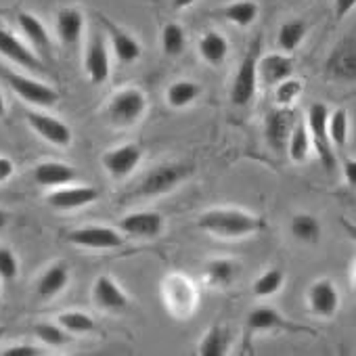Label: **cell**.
Returning <instances> with one entry per match:
<instances>
[{
  "mask_svg": "<svg viewBox=\"0 0 356 356\" xmlns=\"http://www.w3.org/2000/svg\"><path fill=\"white\" fill-rule=\"evenodd\" d=\"M200 227L220 237H243L260 231L262 220L235 210H212L200 218Z\"/></svg>",
  "mask_w": 356,
  "mask_h": 356,
  "instance_id": "6da1fadb",
  "label": "cell"
},
{
  "mask_svg": "<svg viewBox=\"0 0 356 356\" xmlns=\"http://www.w3.org/2000/svg\"><path fill=\"white\" fill-rule=\"evenodd\" d=\"M260 49L262 42L260 38H256L245 55V59L241 61L237 76L233 80V90H231V101L239 107L248 105L254 99L256 92V82H258V57H260Z\"/></svg>",
  "mask_w": 356,
  "mask_h": 356,
  "instance_id": "7a4b0ae2",
  "label": "cell"
},
{
  "mask_svg": "<svg viewBox=\"0 0 356 356\" xmlns=\"http://www.w3.org/2000/svg\"><path fill=\"white\" fill-rule=\"evenodd\" d=\"M5 80L11 86V90L22 97L24 101H28L30 105H38V107H51L57 103L59 95L53 86L42 84L38 80H32L28 76L22 74H13V72H5Z\"/></svg>",
  "mask_w": 356,
  "mask_h": 356,
  "instance_id": "3957f363",
  "label": "cell"
},
{
  "mask_svg": "<svg viewBox=\"0 0 356 356\" xmlns=\"http://www.w3.org/2000/svg\"><path fill=\"white\" fill-rule=\"evenodd\" d=\"M327 118H329V109L323 103H314L308 111V126H310V140H314V147L318 151L321 163L325 165V170H333L335 168V159H333V151H331V140H329V132H327Z\"/></svg>",
  "mask_w": 356,
  "mask_h": 356,
  "instance_id": "277c9868",
  "label": "cell"
},
{
  "mask_svg": "<svg viewBox=\"0 0 356 356\" xmlns=\"http://www.w3.org/2000/svg\"><path fill=\"white\" fill-rule=\"evenodd\" d=\"M191 172L189 165H159L155 170H151L145 178L143 183L138 185V193L140 195H161V193H168L170 189H174L178 183L183 181V178Z\"/></svg>",
  "mask_w": 356,
  "mask_h": 356,
  "instance_id": "5b68a950",
  "label": "cell"
},
{
  "mask_svg": "<svg viewBox=\"0 0 356 356\" xmlns=\"http://www.w3.org/2000/svg\"><path fill=\"white\" fill-rule=\"evenodd\" d=\"M145 105H147V101H145L143 92H138L136 88H128L111 99L107 113L115 126H130L143 115Z\"/></svg>",
  "mask_w": 356,
  "mask_h": 356,
  "instance_id": "8992f818",
  "label": "cell"
},
{
  "mask_svg": "<svg viewBox=\"0 0 356 356\" xmlns=\"http://www.w3.org/2000/svg\"><path fill=\"white\" fill-rule=\"evenodd\" d=\"M0 55L17 63L24 70L44 72V63L40 61V57H36V53L28 44H24L15 34H11L5 28H0Z\"/></svg>",
  "mask_w": 356,
  "mask_h": 356,
  "instance_id": "52a82bcc",
  "label": "cell"
},
{
  "mask_svg": "<svg viewBox=\"0 0 356 356\" xmlns=\"http://www.w3.org/2000/svg\"><path fill=\"white\" fill-rule=\"evenodd\" d=\"M26 118H28L30 128L36 134H40L44 140H49L51 145L67 147L72 143V130L61 120H57L49 113H40V111H28Z\"/></svg>",
  "mask_w": 356,
  "mask_h": 356,
  "instance_id": "ba28073f",
  "label": "cell"
},
{
  "mask_svg": "<svg viewBox=\"0 0 356 356\" xmlns=\"http://www.w3.org/2000/svg\"><path fill=\"white\" fill-rule=\"evenodd\" d=\"M67 239L76 245L82 248H92V250H111V248H120L122 245V235L113 229H105V227H84V229H76L67 235Z\"/></svg>",
  "mask_w": 356,
  "mask_h": 356,
  "instance_id": "9c48e42d",
  "label": "cell"
},
{
  "mask_svg": "<svg viewBox=\"0 0 356 356\" xmlns=\"http://www.w3.org/2000/svg\"><path fill=\"white\" fill-rule=\"evenodd\" d=\"M99 197V191L92 187H61L47 195V204L57 210H76L92 204Z\"/></svg>",
  "mask_w": 356,
  "mask_h": 356,
  "instance_id": "30bf717a",
  "label": "cell"
},
{
  "mask_svg": "<svg viewBox=\"0 0 356 356\" xmlns=\"http://www.w3.org/2000/svg\"><path fill=\"white\" fill-rule=\"evenodd\" d=\"M138 161H140V149L136 145H124L103 155V165L113 178L128 176L138 165Z\"/></svg>",
  "mask_w": 356,
  "mask_h": 356,
  "instance_id": "8fae6325",
  "label": "cell"
},
{
  "mask_svg": "<svg viewBox=\"0 0 356 356\" xmlns=\"http://www.w3.org/2000/svg\"><path fill=\"white\" fill-rule=\"evenodd\" d=\"M84 67L88 72V78L95 84H103L109 78V55L105 49V42L101 34H95L84 57Z\"/></svg>",
  "mask_w": 356,
  "mask_h": 356,
  "instance_id": "7c38bea8",
  "label": "cell"
},
{
  "mask_svg": "<svg viewBox=\"0 0 356 356\" xmlns=\"http://www.w3.org/2000/svg\"><path fill=\"white\" fill-rule=\"evenodd\" d=\"M34 181L42 187H63L76 181V170L59 161H42L34 168Z\"/></svg>",
  "mask_w": 356,
  "mask_h": 356,
  "instance_id": "4fadbf2b",
  "label": "cell"
},
{
  "mask_svg": "<svg viewBox=\"0 0 356 356\" xmlns=\"http://www.w3.org/2000/svg\"><path fill=\"white\" fill-rule=\"evenodd\" d=\"M293 113L289 109H275L270 111L268 120H266V140L270 145V149L275 151H283L287 145V138L291 134L293 128Z\"/></svg>",
  "mask_w": 356,
  "mask_h": 356,
  "instance_id": "5bb4252c",
  "label": "cell"
},
{
  "mask_svg": "<svg viewBox=\"0 0 356 356\" xmlns=\"http://www.w3.org/2000/svg\"><path fill=\"white\" fill-rule=\"evenodd\" d=\"M308 298H310V306L316 314L321 316H331L335 314L337 310V304H339V296H337V289L333 287L331 281L327 279H321L316 281L310 291H308Z\"/></svg>",
  "mask_w": 356,
  "mask_h": 356,
  "instance_id": "9a60e30c",
  "label": "cell"
},
{
  "mask_svg": "<svg viewBox=\"0 0 356 356\" xmlns=\"http://www.w3.org/2000/svg\"><path fill=\"white\" fill-rule=\"evenodd\" d=\"M161 216L155 212H136L122 218L120 227L124 233L134 237H155L161 231Z\"/></svg>",
  "mask_w": 356,
  "mask_h": 356,
  "instance_id": "2e32d148",
  "label": "cell"
},
{
  "mask_svg": "<svg viewBox=\"0 0 356 356\" xmlns=\"http://www.w3.org/2000/svg\"><path fill=\"white\" fill-rule=\"evenodd\" d=\"M55 24H57L59 38L65 44H76L82 38V32H84V15L78 9H74V7L61 9L57 13V17H55Z\"/></svg>",
  "mask_w": 356,
  "mask_h": 356,
  "instance_id": "e0dca14e",
  "label": "cell"
},
{
  "mask_svg": "<svg viewBox=\"0 0 356 356\" xmlns=\"http://www.w3.org/2000/svg\"><path fill=\"white\" fill-rule=\"evenodd\" d=\"M17 24H19L22 32L26 34V38L36 47L38 53H42V55H49L51 53V36H49L44 24L36 15L24 11V13L17 15Z\"/></svg>",
  "mask_w": 356,
  "mask_h": 356,
  "instance_id": "ac0fdd59",
  "label": "cell"
},
{
  "mask_svg": "<svg viewBox=\"0 0 356 356\" xmlns=\"http://www.w3.org/2000/svg\"><path fill=\"white\" fill-rule=\"evenodd\" d=\"M103 24H105V28H107L109 34H111V44H113L115 57H118L122 63H132V61H136V59L140 57V44H138L130 34H126L124 30L115 28L109 19H103Z\"/></svg>",
  "mask_w": 356,
  "mask_h": 356,
  "instance_id": "d6986e66",
  "label": "cell"
},
{
  "mask_svg": "<svg viewBox=\"0 0 356 356\" xmlns=\"http://www.w3.org/2000/svg\"><path fill=\"white\" fill-rule=\"evenodd\" d=\"M258 74L262 76L264 84H279L293 74V63L283 55H268L260 61Z\"/></svg>",
  "mask_w": 356,
  "mask_h": 356,
  "instance_id": "ffe728a7",
  "label": "cell"
},
{
  "mask_svg": "<svg viewBox=\"0 0 356 356\" xmlns=\"http://www.w3.org/2000/svg\"><path fill=\"white\" fill-rule=\"evenodd\" d=\"M95 298L107 310H124L128 306L126 296L122 293V289L109 277H99L97 279V283H95Z\"/></svg>",
  "mask_w": 356,
  "mask_h": 356,
  "instance_id": "44dd1931",
  "label": "cell"
},
{
  "mask_svg": "<svg viewBox=\"0 0 356 356\" xmlns=\"http://www.w3.org/2000/svg\"><path fill=\"white\" fill-rule=\"evenodd\" d=\"M70 281V273L65 264H53L51 268L44 270V275L38 281V296L40 298H53L65 289Z\"/></svg>",
  "mask_w": 356,
  "mask_h": 356,
  "instance_id": "7402d4cb",
  "label": "cell"
},
{
  "mask_svg": "<svg viewBox=\"0 0 356 356\" xmlns=\"http://www.w3.org/2000/svg\"><path fill=\"white\" fill-rule=\"evenodd\" d=\"M341 53H335L329 61V70L333 72V76L337 78H346V80H354V40L352 36L346 38V42L339 47Z\"/></svg>",
  "mask_w": 356,
  "mask_h": 356,
  "instance_id": "603a6c76",
  "label": "cell"
},
{
  "mask_svg": "<svg viewBox=\"0 0 356 356\" xmlns=\"http://www.w3.org/2000/svg\"><path fill=\"white\" fill-rule=\"evenodd\" d=\"M200 53H202V57H204L208 63L218 65V63L225 61V57H227V53H229V42H227V38H225L222 34H218V32H208V34H204L202 40H200Z\"/></svg>",
  "mask_w": 356,
  "mask_h": 356,
  "instance_id": "cb8c5ba5",
  "label": "cell"
},
{
  "mask_svg": "<svg viewBox=\"0 0 356 356\" xmlns=\"http://www.w3.org/2000/svg\"><path fill=\"white\" fill-rule=\"evenodd\" d=\"M248 325L250 329H256V331H266V329H289L291 323H287L279 312H275L273 308L268 306H260L256 308L250 316H248Z\"/></svg>",
  "mask_w": 356,
  "mask_h": 356,
  "instance_id": "d4e9b609",
  "label": "cell"
},
{
  "mask_svg": "<svg viewBox=\"0 0 356 356\" xmlns=\"http://www.w3.org/2000/svg\"><path fill=\"white\" fill-rule=\"evenodd\" d=\"M291 235L298 241L304 243H316V239L321 237V225L314 216L308 214H298L291 220Z\"/></svg>",
  "mask_w": 356,
  "mask_h": 356,
  "instance_id": "484cf974",
  "label": "cell"
},
{
  "mask_svg": "<svg viewBox=\"0 0 356 356\" xmlns=\"http://www.w3.org/2000/svg\"><path fill=\"white\" fill-rule=\"evenodd\" d=\"M222 15L235 26H250L258 17V5L254 0H237L222 11Z\"/></svg>",
  "mask_w": 356,
  "mask_h": 356,
  "instance_id": "4316f807",
  "label": "cell"
},
{
  "mask_svg": "<svg viewBox=\"0 0 356 356\" xmlns=\"http://www.w3.org/2000/svg\"><path fill=\"white\" fill-rule=\"evenodd\" d=\"M306 30L308 28H306V24L302 19H291V22L283 24L281 30H279V44H281V49L287 51V53L296 51L300 47V42L304 40Z\"/></svg>",
  "mask_w": 356,
  "mask_h": 356,
  "instance_id": "83f0119b",
  "label": "cell"
},
{
  "mask_svg": "<svg viewBox=\"0 0 356 356\" xmlns=\"http://www.w3.org/2000/svg\"><path fill=\"white\" fill-rule=\"evenodd\" d=\"M200 95V86L195 82H174L170 88H168V103L172 107H185L189 105L191 101H195Z\"/></svg>",
  "mask_w": 356,
  "mask_h": 356,
  "instance_id": "f1b7e54d",
  "label": "cell"
},
{
  "mask_svg": "<svg viewBox=\"0 0 356 356\" xmlns=\"http://www.w3.org/2000/svg\"><path fill=\"white\" fill-rule=\"evenodd\" d=\"M34 335H36L42 343L53 346V348H57V346H65V343L70 341V335H67V331H65L61 325L47 323V321H42V323L34 325Z\"/></svg>",
  "mask_w": 356,
  "mask_h": 356,
  "instance_id": "f546056e",
  "label": "cell"
},
{
  "mask_svg": "<svg viewBox=\"0 0 356 356\" xmlns=\"http://www.w3.org/2000/svg\"><path fill=\"white\" fill-rule=\"evenodd\" d=\"M161 47L163 53L170 57H178L185 51V32L178 24H168L161 32Z\"/></svg>",
  "mask_w": 356,
  "mask_h": 356,
  "instance_id": "4dcf8cb0",
  "label": "cell"
},
{
  "mask_svg": "<svg viewBox=\"0 0 356 356\" xmlns=\"http://www.w3.org/2000/svg\"><path fill=\"white\" fill-rule=\"evenodd\" d=\"M227 346H229V333L222 329V327H212L208 331V335L204 337L202 341V348L200 352L204 356H222L227 352Z\"/></svg>",
  "mask_w": 356,
  "mask_h": 356,
  "instance_id": "1f68e13d",
  "label": "cell"
},
{
  "mask_svg": "<svg viewBox=\"0 0 356 356\" xmlns=\"http://www.w3.org/2000/svg\"><path fill=\"white\" fill-rule=\"evenodd\" d=\"M287 147H289V155L293 161H304L310 149V138H308V130L306 126L300 122L296 124V128L291 130L289 138H287Z\"/></svg>",
  "mask_w": 356,
  "mask_h": 356,
  "instance_id": "d6a6232c",
  "label": "cell"
},
{
  "mask_svg": "<svg viewBox=\"0 0 356 356\" xmlns=\"http://www.w3.org/2000/svg\"><path fill=\"white\" fill-rule=\"evenodd\" d=\"M327 132L329 140L335 145H343L348 138V113L346 109H335L331 118H327Z\"/></svg>",
  "mask_w": 356,
  "mask_h": 356,
  "instance_id": "836d02e7",
  "label": "cell"
},
{
  "mask_svg": "<svg viewBox=\"0 0 356 356\" xmlns=\"http://www.w3.org/2000/svg\"><path fill=\"white\" fill-rule=\"evenodd\" d=\"M59 325L67 331V333H88L95 329V321L84 314V312H63L59 316Z\"/></svg>",
  "mask_w": 356,
  "mask_h": 356,
  "instance_id": "e575fe53",
  "label": "cell"
},
{
  "mask_svg": "<svg viewBox=\"0 0 356 356\" xmlns=\"http://www.w3.org/2000/svg\"><path fill=\"white\" fill-rule=\"evenodd\" d=\"M283 285V273L273 268V270H266L256 283H254V293L256 296H273L281 289Z\"/></svg>",
  "mask_w": 356,
  "mask_h": 356,
  "instance_id": "d590c367",
  "label": "cell"
},
{
  "mask_svg": "<svg viewBox=\"0 0 356 356\" xmlns=\"http://www.w3.org/2000/svg\"><path fill=\"white\" fill-rule=\"evenodd\" d=\"M19 273V262L9 248H0V279L13 281Z\"/></svg>",
  "mask_w": 356,
  "mask_h": 356,
  "instance_id": "8d00e7d4",
  "label": "cell"
},
{
  "mask_svg": "<svg viewBox=\"0 0 356 356\" xmlns=\"http://www.w3.org/2000/svg\"><path fill=\"white\" fill-rule=\"evenodd\" d=\"M208 275L216 283H229L235 275V266L229 260H214L208 264Z\"/></svg>",
  "mask_w": 356,
  "mask_h": 356,
  "instance_id": "74e56055",
  "label": "cell"
},
{
  "mask_svg": "<svg viewBox=\"0 0 356 356\" xmlns=\"http://www.w3.org/2000/svg\"><path fill=\"white\" fill-rule=\"evenodd\" d=\"M302 90V84L298 80H291V78H285L283 82H279V88H277V101L281 105H289L291 99H296Z\"/></svg>",
  "mask_w": 356,
  "mask_h": 356,
  "instance_id": "f35d334b",
  "label": "cell"
},
{
  "mask_svg": "<svg viewBox=\"0 0 356 356\" xmlns=\"http://www.w3.org/2000/svg\"><path fill=\"white\" fill-rule=\"evenodd\" d=\"M42 350L40 348H36V346H28V343H24V346H11V348H7L5 350V354L7 356H38Z\"/></svg>",
  "mask_w": 356,
  "mask_h": 356,
  "instance_id": "ab89813d",
  "label": "cell"
},
{
  "mask_svg": "<svg viewBox=\"0 0 356 356\" xmlns=\"http://www.w3.org/2000/svg\"><path fill=\"white\" fill-rule=\"evenodd\" d=\"M15 174V163L9 159V157H3L0 155V183L9 181V178Z\"/></svg>",
  "mask_w": 356,
  "mask_h": 356,
  "instance_id": "60d3db41",
  "label": "cell"
},
{
  "mask_svg": "<svg viewBox=\"0 0 356 356\" xmlns=\"http://www.w3.org/2000/svg\"><path fill=\"white\" fill-rule=\"evenodd\" d=\"M354 5H356V0H335V17L337 19L346 17L354 9Z\"/></svg>",
  "mask_w": 356,
  "mask_h": 356,
  "instance_id": "b9f144b4",
  "label": "cell"
},
{
  "mask_svg": "<svg viewBox=\"0 0 356 356\" xmlns=\"http://www.w3.org/2000/svg\"><path fill=\"white\" fill-rule=\"evenodd\" d=\"M346 178H348V185L350 187L356 185V161L354 159H348L346 161Z\"/></svg>",
  "mask_w": 356,
  "mask_h": 356,
  "instance_id": "7bdbcfd3",
  "label": "cell"
},
{
  "mask_svg": "<svg viewBox=\"0 0 356 356\" xmlns=\"http://www.w3.org/2000/svg\"><path fill=\"white\" fill-rule=\"evenodd\" d=\"M9 220H11V216H9V214H7L5 210H0V231H3V229H7Z\"/></svg>",
  "mask_w": 356,
  "mask_h": 356,
  "instance_id": "ee69618b",
  "label": "cell"
},
{
  "mask_svg": "<svg viewBox=\"0 0 356 356\" xmlns=\"http://www.w3.org/2000/svg\"><path fill=\"white\" fill-rule=\"evenodd\" d=\"M195 0H172V5L176 7V9H185V7H189V5H193Z\"/></svg>",
  "mask_w": 356,
  "mask_h": 356,
  "instance_id": "f6af8a7d",
  "label": "cell"
},
{
  "mask_svg": "<svg viewBox=\"0 0 356 356\" xmlns=\"http://www.w3.org/2000/svg\"><path fill=\"white\" fill-rule=\"evenodd\" d=\"M5 111H7V107H5V99H3V95H0V118L5 115Z\"/></svg>",
  "mask_w": 356,
  "mask_h": 356,
  "instance_id": "bcb514c9",
  "label": "cell"
},
{
  "mask_svg": "<svg viewBox=\"0 0 356 356\" xmlns=\"http://www.w3.org/2000/svg\"><path fill=\"white\" fill-rule=\"evenodd\" d=\"M3 335H5V327H0V339H3Z\"/></svg>",
  "mask_w": 356,
  "mask_h": 356,
  "instance_id": "7dc6e473",
  "label": "cell"
}]
</instances>
